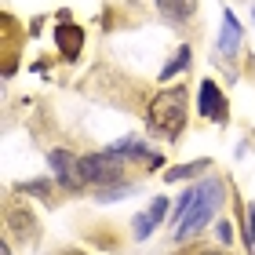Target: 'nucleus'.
<instances>
[{
    "label": "nucleus",
    "mask_w": 255,
    "mask_h": 255,
    "mask_svg": "<svg viewBox=\"0 0 255 255\" xmlns=\"http://www.w3.org/2000/svg\"><path fill=\"white\" fill-rule=\"evenodd\" d=\"M208 164L212 160H190V164H175V168H164V182H186V179H197V175H204Z\"/></svg>",
    "instance_id": "9d476101"
},
{
    "label": "nucleus",
    "mask_w": 255,
    "mask_h": 255,
    "mask_svg": "<svg viewBox=\"0 0 255 255\" xmlns=\"http://www.w3.org/2000/svg\"><path fill=\"white\" fill-rule=\"evenodd\" d=\"M226 182L219 179V175H208L204 182H197V193H193V204H190V212L182 215V223L171 230V237H175V245H186L190 237H197L208 223H215V212L223 208L226 201Z\"/></svg>",
    "instance_id": "f03ea898"
},
{
    "label": "nucleus",
    "mask_w": 255,
    "mask_h": 255,
    "mask_svg": "<svg viewBox=\"0 0 255 255\" xmlns=\"http://www.w3.org/2000/svg\"><path fill=\"white\" fill-rule=\"evenodd\" d=\"M80 171H84V182L88 186H117L124 182V171H128V160L117 157L113 149H99V153H84L80 157Z\"/></svg>",
    "instance_id": "7ed1b4c3"
},
{
    "label": "nucleus",
    "mask_w": 255,
    "mask_h": 255,
    "mask_svg": "<svg viewBox=\"0 0 255 255\" xmlns=\"http://www.w3.org/2000/svg\"><path fill=\"white\" fill-rule=\"evenodd\" d=\"M215 237H219V245H234V226H230V219H215Z\"/></svg>",
    "instance_id": "dca6fc26"
},
{
    "label": "nucleus",
    "mask_w": 255,
    "mask_h": 255,
    "mask_svg": "<svg viewBox=\"0 0 255 255\" xmlns=\"http://www.w3.org/2000/svg\"><path fill=\"white\" fill-rule=\"evenodd\" d=\"M197 113H201L204 121H215V124H230V106L223 99V91L212 77L201 80V91H197Z\"/></svg>",
    "instance_id": "39448f33"
},
{
    "label": "nucleus",
    "mask_w": 255,
    "mask_h": 255,
    "mask_svg": "<svg viewBox=\"0 0 255 255\" xmlns=\"http://www.w3.org/2000/svg\"><path fill=\"white\" fill-rule=\"evenodd\" d=\"M157 11L175 29H186V26H193V18H197V0H157Z\"/></svg>",
    "instance_id": "6e6552de"
},
{
    "label": "nucleus",
    "mask_w": 255,
    "mask_h": 255,
    "mask_svg": "<svg viewBox=\"0 0 255 255\" xmlns=\"http://www.w3.org/2000/svg\"><path fill=\"white\" fill-rule=\"evenodd\" d=\"M149 215H153L157 223H164V215H168V197H157V201L149 204Z\"/></svg>",
    "instance_id": "a211bd4d"
},
{
    "label": "nucleus",
    "mask_w": 255,
    "mask_h": 255,
    "mask_svg": "<svg viewBox=\"0 0 255 255\" xmlns=\"http://www.w3.org/2000/svg\"><path fill=\"white\" fill-rule=\"evenodd\" d=\"M182 255H234L226 245H219V248H204V245H197V248H186Z\"/></svg>",
    "instance_id": "f3484780"
},
{
    "label": "nucleus",
    "mask_w": 255,
    "mask_h": 255,
    "mask_svg": "<svg viewBox=\"0 0 255 255\" xmlns=\"http://www.w3.org/2000/svg\"><path fill=\"white\" fill-rule=\"evenodd\" d=\"M186 117H190V91L186 84H175V88H164L149 99L146 106V128L168 142H175L186 128Z\"/></svg>",
    "instance_id": "f257e3e1"
},
{
    "label": "nucleus",
    "mask_w": 255,
    "mask_h": 255,
    "mask_svg": "<svg viewBox=\"0 0 255 255\" xmlns=\"http://www.w3.org/2000/svg\"><path fill=\"white\" fill-rule=\"evenodd\" d=\"M55 48L62 51V59L73 62L77 55H80V48H84V26H77V22L62 18L59 26H55Z\"/></svg>",
    "instance_id": "0eeeda50"
},
{
    "label": "nucleus",
    "mask_w": 255,
    "mask_h": 255,
    "mask_svg": "<svg viewBox=\"0 0 255 255\" xmlns=\"http://www.w3.org/2000/svg\"><path fill=\"white\" fill-rule=\"evenodd\" d=\"M193 193H197V186H190L186 193H182V197H179V204H175V212H171V230H175V226L182 223V215H186V212H190V204H193Z\"/></svg>",
    "instance_id": "ddd939ff"
},
{
    "label": "nucleus",
    "mask_w": 255,
    "mask_h": 255,
    "mask_svg": "<svg viewBox=\"0 0 255 255\" xmlns=\"http://www.w3.org/2000/svg\"><path fill=\"white\" fill-rule=\"evenodd\" d=\"M215 48H219V55H223V59H230V62L245 51V29H241V22H237V15H234L230 7L223 11V29H219Z\"/></svg>",
    "instance_id": "423d86ee"
},
{
    "label": "nucleus",
    "mask_w": 255,
    "mask_h": 255,
    "mask_svg": "<svg viewBox=\"0 0 255 255\" xmlns=\"http://www.w3.org/2000/svg\"><path fill=\"white\" fill-rule=\"evenodd\" d=\"M245 248L255 255V204L245 208Z\"/></svg>",
    "instance_id": "4468645a"
},
{
    "label": "nucleus",
    "mask_w": 255,
    "mask_h": 255,
    "mask_svg": "<svg viewBox=\"0 0 255 255\" xmlns=\"http://www.w3.org/2000/svg\"><path fill=\"white\" fill-rule=\"evenodd\" d=\"M190 59H193V51H190V44H179V51H175V59H168L164 66H160V80L164 84H171V77H179L182 69H190Z\"/></svg>",
    "instance_id": "9b49d317"
},
{
    "label": "nucleus",
    "mask_w": 255,
    "mask_h": 255,
    "mask_svg": "<svg viewBox=\"0 0 255 255\" xmlns=\"http://www.w3.org/2000/svg\"><path fill=\"white\" fill-rule=\"evenodd\" d=\"M252 26H255V4H252Z\"/></svg>",
    "instance_id": "6ab92c4d"
},
{
    "label": "nucleus",
    "mask_w": 255,
    "mask_h": 255,
    "mask_svg": "<svg viewBox=\"0 0 255 255\" xmlns=\"http://www.w3.org/2000/svg\"><path fill=\"white\" fill-rule=\"evenodd\" d=\"M124 197H131V182H117V186H106L99 193V201L106 204V201H124Z\"/></svg>",
    "instance_id": "2eb2a0df"
},
{
    "label": "nucleus",
    "mask_w": 255,
    "mask_h": 255,
    "mask_svg": "<svg viewBox=\"0 0 255 255\" xmlns=\"http://www.w3.org/2000/svg\"><path fill=\"white\" fill-rule=\"evenodd\" d=\"M48 164H51V175H55V182H59L62 190L80 193V190L88 186V182H84V171H80V157H77V153H69V149H51V153H48Z\"/></svg>",
    "instance_id": "20e7f679"
},
{
    "label": "nucleus",
    "mask_w": 255,
    "mask_h": 255,
    "mask_svg": "<svg viewBox=\"0 0 255 255\" xmlns=\"http://www.w3.org/2000/svg\"><path fill=\"white\" fill-rule=\"evenodd\" d=\"M110 149H113L117 157H124V160H149V168H160V164H164V157L153 153L142 138H121V142H113Z\"/></svg>",
    "instance_id": "1a4fd4ad"
},
{
    "label": "nucleus",
    "mask_w": 255,
    "mask_h": 255,
    "mask_svg": "<svg viewBox=\"0 0 255 255\" xmlns=\"http://www.w3.org/2000/svg\"><path fill=\"white\" fill-rule=\"evenodd\" d=\"M157 226H160V223H157V219L149 215V212H138V215L131 219V234H135V241H146Z\"/></svg>",
    "instance_id": "f8f14e48"
}]
</instances>
